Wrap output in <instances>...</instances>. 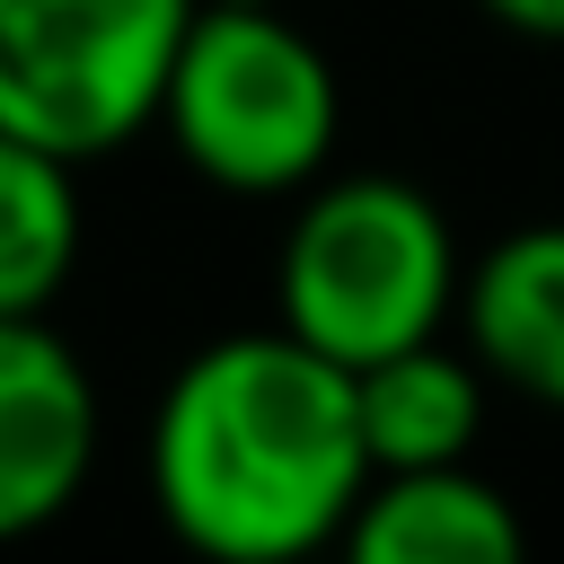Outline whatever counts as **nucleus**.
Masks as SVG:
<instances>
[{
  "label": "nucleus",
  "instance_id": "1",
  "mask_svg": "<svg viewBox=\"0 0 564 564\" xmlns=\"http://www.w3.org/2000/svg\"><path fill=\"white\" fill-rule=\"evenodd\" d=\"M370 476L352 370L282 317L185 352L141 432L150 511L212 564H300L344 546Z\"/></svg>",
  "mask_w": 564,
  "mask_h": 564
},
{
  "label": "nucleus",
  "instance_id": "2",
  "mask_svg": "<svg viewBox=\"0 0 564 564\" xmlns=\"http://www.w3.org/2000/svg\"><path fill=\"white\" fill-rule=\"evenodd\" d=\"M458 282V229L414 176H317L273 256L282 326L344 370L449 335Z\"/></svg>",
  "mask_w": 564,
  "mask_h": 564
},
{
  "label": "nucleus",
  "instance_id": "3",
  "mask_svg": "<svg viewBox=\"0 0 564 564\" xmlns=\"http://www.w3.org/2000/svg\"><path fill=\"white\" fill-rule=\"evenodd\" d=\"M159 132L220 194H308L335 159L344 88L326 44L273 0H203L167 70Z\"/></svg>",
  "mask_w": 564,
  "mask_h": 564
},
{
  "label": "nucleus",
  "instance_id": "4",
  "mask_svg": "<svg viewBox=\"0 0 564 564\" xmlns=\"http://www.w3.org/2000/svg\"><path fill=\"white\" fill-rule=\"evenodd\" d=\"M203 0H0V132L88 167L167 106Z\"/></svg>",
  "mask_w": 564,
  "mask_h": 564
},
{
  "label": "nucleus",
  "instance_id": "5",
  "mask_svg": "<svg viewBox=\"0 0 564 564\" xmlns=\"http://www.w3.org/2000/svg\"><path fill=\"white\" fill-rule=\"evenodd\" d=\"M97 476V379L44 317H0V546L53 529Z\"/></svg>",
  "mask_w": 564,
  "mask_h": 564
},
{
  "label": "nucleus",
  "instance_id": "6",
  "mask_svg": "<svg viewBox=\"0 0 564 564\" xmlns=\"http://www.w3.org/2000/svg\"><path fill=\"white\" fill-rule=\"evenodd\" d=\"M458 344L494 388L564 414V220L502 229L458 282Z\"/></svg>",
  "mask_w": 564,
  "mask_h": 564
},
{
  "label": "nucleus",
  "instance_id": "7",
  "mask_svg": "<svg viewBox=\"0 0 564 564\" xmlns=\"http://www.w3.org/2000/svg\"><path fill=\"white\" fill-rule=\"evenodd\" d=\"M520 546H529V520L467 458L388 467V476L361 485V502L344 520V555L352 564H511Z\"/></svg>",
  "mask_w": 564,
  "mask_h": 564
},
{
  "label": "nucleus",
  "instance_id": "8",
  "mask_svg": "<svg viewBox=\"0 0 564 564\" xmlns=\"http://www.w3.org/2000/svg\"><path fill=\"white\" fill-rule=\"evenodd\" d=\"M352 397H361V441H370L379 476L388 467H449L485 432V361L449 335L352 370Z\"/></svg>",
  "mask_w": 564,
  "mask_h": 564
},
{
  "label": "nucleus",
  "instance_id": "9",
  "mask_svg": "<svg viewBox=\"0 0 564 564\" xmlns=\"http://www.w3.org/2000/svg\"><path fill=\"white\" fill-rule=\"evenodd\" d=\"M79 264V167L0 132V317H44Z\"/></svg>",
  "mask_w": 564,
  "mask_h": 564
},
{
  "label": "nucleus",
  "instance_id": "10",
  "mask_svg": "<svg viewBox=\"0 0 564 564\" xmlns=\"http://www.w3.org/2000/svg\"><path fill=\"white\" fill-rule=\"evenodd\" d=\"M494 26L529 35V44H564V0H476Z\"/></svg>",
  "mask_w": 564,
  "mask_h": 564
}]
</instances>
